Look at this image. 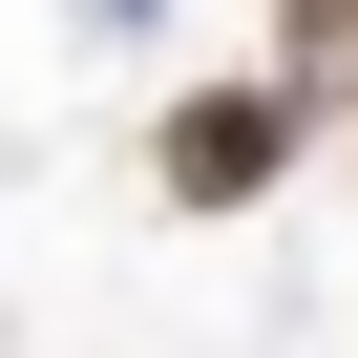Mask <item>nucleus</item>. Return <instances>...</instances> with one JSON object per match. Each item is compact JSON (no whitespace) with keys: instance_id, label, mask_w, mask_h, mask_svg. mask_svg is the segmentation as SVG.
Segmentation results:
<instances>
[{"instance_id":"f03ea898","label":"nucleus","mask_w":358,"mask_h":358,"mask_svg":"<svg viewBox=\"0 0 358 358\" xmlns=\"http://www.w3.org/2000/svg\"><path fill=\"white\" fill-rule=\"evenodd\" d=\"M274 85H295L316 127L358 106V0H274Z\"/></svg>"},{"instance_id":"f257e3e1","label":"nucleus","mask_w":358,"mask_h":358,"mask_svg":"<svg viewBox=\"0 0 358 358\" xmlns=\"http://www.w3.org/2000/svg\"><path fill=\"white\" fill-rule=\"evenodd\" d=\"M295 148H316V106L253 64V85H190V106L148 127V190H169V211H274V190H295Z\"/></svg>"},{"instance_id":"7ed1b4c3","label":"nucleus","mask_w":358,"mask_h":358,"mask_svg":"<svg viewBox=\"0 0 358 358\" xmlns=\"http://www.w3.org/2000/svg\"><path fill=\"white\" fill-rule=\"evenodd\" d=\"M85 22H169V0H85Z\"/></svg>"}]
</instances>
